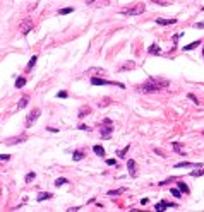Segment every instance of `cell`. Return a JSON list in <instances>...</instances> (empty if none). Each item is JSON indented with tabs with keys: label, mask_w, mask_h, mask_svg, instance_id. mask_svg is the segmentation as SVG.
Listing matches in <instances>:
<instances>
[{
	"label": "cell",
	"mask_w": 204,
	"mask_h": 212,
	"mask_svg": "<svg viewBox=\"0 0 204 212\" xmlns=\"http://www.w3.org/2000/svg\"><path fill=\"white\" fill-rule=\"evenodd\" d=\"M167 86H170L168 84V80L167 79H156V77H149L148 79V82H144L137 91L139 92H144V94H148V92H156V91H160V89H163V87H167Z\"/></svg>",
	"instance_id": "cell-1"
},
{
	"label": "cell",
	"mask_w": 204,
	"mask_h": 212,
	"mask_svg": "<svg viewBox=\"0 0 204 212\" xmlns=\"http://www.w3.org/2000/svg\"><path fill=\"white\" fill-rule=\"evenodd\" d=\"M144 10H146V5H144V3H136V5H132V7L122 9L120 14H124V15H141Z\"/></svg>",
	"instance_id": "cell-2"
},
{
	"label": "cell",
	"mask_w": 204,
	"mask_h": 212,
	"mask_svg": "<svg viewBox=\"0 0 204 212\" xmlns=\"http://www.w3.org/2000/svg\"><path fill=\"white\" fill-rule=\"evenodd\" d=\"M39 115H41V110L39 108H36V110H33L27 116H26V122H24V127L26 128H31L34 123H36V120L39 118Z\"/></svg>",
	"instance_id": "cell-3"
},
{
	"label": "cell",
	"mask_w": 204,
	"mask_h": 212,
	"mask_svg": "<svg viewBox=\"0 0 204 212\" xmlns=\"http://www.w3.org/2000/svg\"><path fill=\"white\" fill-rule=\"evenodd\" d=\"M113 134V127H112V120L110 118H105V127H101V139L108 140Z\"/></svg>",
	"instance_id": "cell-4"
},
{
	"label": "cell",
	"mask_w": 204,
	"mask_h": 212,
	"mask_svg": "<svg viewBox=\"0 0 204 212\" xmlns=\"http://www.w3.org/2000/svg\"><path fill=\"white\" fill-rule=\"evenodd\" d=\"M33 26H34V24H33V21H31V19H26V21L19 26V31H21L22 34H27L29 31H33Z\"/></svg>",
	"instance_id": "cell-5"
},
{
	"label": "cell",
	"mask_w": 204,
	"mask_h": 212,
	"mask_svg": "<svg viewBox=\"0 0 204 212\" xmlns=\"http://www.w3.org/2000/svg\"><path fill=\"white\" fill-rule=\"evenodd\" d=\"M7 146H15V144H22L26 142V135H17V137H10V139H5L3 140Z\"/></svg>",
	"instance_id": "cell-6"
},
{
	"label": "cell",
	"mask_w": 204,
	"mask_h": 212,
	"mask_svg": "<svg viewBox=\"0 0 204 212\" xmlns=\"http://www.w3.org/2000/svg\"><path fill=\"white\" fill-rule=\"evenodd\" d=\"M167 207H177V204H170L168 200H161L160 204H156V205H155V211H158V212L167 211Z\"/></svg>",
	"instance_id": "cell-7"
},
{
	"label": "cell",
	"mask_w": 204,
	"mask_h": 212,
	"mask_svg": "<svg viewBox=\"0 0 204 212\" xmlns=\"http://www.w3.org/2000/svg\"><path fill=\"white\" fill-rule=\"evenodd\" d=\"M127 169H129V175H130L132 178L137 176V169H136V161H134V159H129V161H127Z\"/></svg>",
	"instance_id": "cell-8"
},
{
	"label": "cell",
	"mask_w": 204,
	"mask_h": 212,
	"mask_svg": "<svg viewBox=\"0 0 204 212\" xmlns=\"http://www.w3.org/2000/svg\"><path fill=\"white\" fill-rule=\"evenodd\" d=\"M177 22V19L173 17V19H156V24H160V26H170V24H175Z\"/></svg>",
	"instance_id": "cell-9"
},
{
	"label": "cell",
	"mask_w": 204,
	"mask_h": 212,
	"mask_svg": "<svg viewBox=\"0 0 204 212\" xmlns=\"http://www.w3.org/2000/svg\"><path fill=\"white\" fill-rule=\"evenodd\" d=\"M175 168H203V164H194V163H179Z\"/></svg>",
	"instance_id": "cell-10"
},
{
	"label": "cell",
	"mask_w": 204,
	"mask_h": 212,
	"mask_svg": "<svg viewBox=\"0 0 204 212\" xmlns=\"http://www.w3.org/2000/svg\"><path fill=\"white\" fill-rule=\"evenodd\" d=\"M53 197V193H50V192H43V193H39L38 197H36V200L38 202H43V200H50Z\"/></svg>",
	"instance_id": "cell-11"
},
{
	"label": "cell",
	"mask_w": 204,
	"mask_h": 212,
	"mask_svg": "<svg viewBox=\"0 0 204 212\" xmlns=\"http://www.w3.org/2000/svg\"><path fill=\"white\" fill-rule=\"evenodd\" d=\"M103 72H105L103 68H94V67L93 68H88V74H91L93 77H100V75H103Z\"/></svg>",
	"instance_id": "cell-12"
},
{
	"label": "cell",
	"mask_w": 204,
	"mask_h": 212,
	"mask_svg": "<svg viewBox=\"0 0 204 212\" xmlns=\"http://www.w3.org/2000/svg\"><path fill=\"white\" fill-rule=\"evenodd\" d=\"M201 43H203L201 39H197V41H192L191 45H185V46H184V51H189V50H194V48H197V46H199Z\"/></svg>",
	"instance_id": "cell-13"
},
{
	"label": "cell",
	"mask_w": 204,
	"mask_h": 212,
	"mask_svg": "<svg viewBox=\"0 0 204 212\" xmlns=\"http://www.w3.org/2000/svg\"><path fill=\"white\" fill-rule=\"evenodd\" d=\"M172 147H173V151H175L177 154H182V156H184V146H182L180 142H173Z\"/></svg>",
	"instance_id": "cell-14"
},
{
	"label": "cell",
	"mask_w": 204,
	"mask_h": 212,
	"mask_svg": "<svg viewBox=\"0 0 204 212\" xmlns=\"http://www.w3.org/2000/svg\"><path fill=\"white\" fill-rule=\"evenodd\" d=\"M125 192H127V188H125V187H122V188H117V190H110V192H108V195H110V197H117V195L125 193Z\"/></svg>",
	"instance_id": "cell-15"
},
{
	"label": "cell",
	"mask_w": 204,
	"mask_h": 212,
	"mask_svg": "<svg viewBox=\"0 0 204 212\" xmlns=\"http://www.w3.org/2000/svg\"><path fill=\"white\" fill-rule=\"evenodd\" d=\"M27 103H29V96H22V98H21V101H19V104H17V108H19V110H22V108H26V106H27Z\"/></svg>",
	"instance_id": "cell-16"
},
{
	"label": "cell",
	"mask_w": 204,
	"mask_h": 212,
	"mask_svg": "<svg viewBox=\"0 0 204 212\" xmlns=\"http://www.w3.org/2000/svg\"><path fill=\"white\" fill-rule=\"evenodd\" d=\"M148 51H149V53H151V55H160V53H161V48H160V46H158V45H151V46H149V50H148Z\"/></svg>",
	"instance_id": "cell-17"
},
{
	"label": "cell",
	"mask_w": 204,
	"mask_h": 212,
	"mask_svg": "<svg viewBox=\"0 0 204 212\" xmlns=\"http://www.w3.org/2000/svg\"><path fill=\"white\" fill-rule=\"evenodd\" d=\"M89 113H91V108H89V106H84V108L79 110V118H84V116H88Z\"/></svg>",
	"instance_id": "cell-18"
},
{
	"label": "cell",
	"mask_w": 204,
	"mask_h": 212,
	"mask_svg": "<svg viewBox=\"0 0 204 212\" xmlns=\"http://www.w3.org/2000/svg\"><path fill=\"white\" fill-rule=\"evenodd\" d=\"M93 152H94L96 156H100V158L105 156V149H103L101 146H94V147H93Z\"/></svg>",
	"instance_id": "cell-19"
},
{
	"label": "cell",
	"mask_w": 204,
	"mask_h": 212,
	"mask_svg": "<svg viewBox=\"0 0 204 212\" xmlns=\"http://www.w3.org/2000/svg\"><path fill=\"white\" fill-rule=\"evenodd\" d=\"M24 86H26V79H24V77H17V79H15V87L21 89V87H24Z\"/></svg>",
	"instance_id": "cell-20"
},
{
	"label": "cell",
	"mask_w": 204,
	"mask_h": 212,
	"mask_svg": "<svg viewBox=\"0 0 204 212\" xmlns=\"http://www.w3.org/2000/svg\"><path fill=\"white\" fill-rule=\"evenodd\" d=\"M72 158H74V161H82V159H84V152H82V151H76V152L72 154Z\"/></svg>",
	"instance_id": "cell-21"
},
{
	"label": "cell",
	"mask_w": 204,
	"mask_h": 212,
	"mask_svg": "<svg viewBox=\"0 0 204 212\" xmlns=\"http://www.w3.org/2000/svg\"><path fill=\"white\" fill-rule=\"evenodd\" d=\"M34 178H36V173H34V171H29V173L26 175V178H24V181H26V183H31V181H33Z\"/></svg>",
	"instance_id": "cell-22"
},
{
	"label": "cell",
	"mask_w": 204,
	"mask_h": 212,
	"mask_svg": "<svg viewBox=\"0 0 204 212\" xmlns=\"http://www.w3.org/2000/svg\"><path fill=\"white\" fill-rule=\"evenodd\" d=\"M179 188H180V192H184L185 195H189V192H191V190H189V187H187L184 181H179Z\"/></svg>",
	"instance_id": "cell-23"
},
{
	"label": "cell",
	"mask_w": 204,
	"mask_h": 212,
	"mask_svg": "<svg viewBox=\"0 0 204 212\" xmlns=\"http://www.w3.org/2000/svg\"><path fill=\"white\" fill-rule=\"evenodd\" d=\"M67 183H69L67 178H57L55 180V187H62V185H67Z\"/></svg>",
	"instance_id": "cell-24"
},
{
	"label": "cell",
	"mask_w": 204,
	"mask_h": 212,
	"mask_svg": "<svg viewBox=\"0 0 204 212\" xmlns=\"http://www.w3.org/2000/svg\"><path fill=\"white\" fill-rule=\"evenodd\" d=\"M170 193H172L175 199H180V197H182V192H180V188H172V190H170Z\"/></svg>",
	"instance_id": "cell-25"
},
{
	"label": "cell",
	"mask_w": 204,
	"mask_h": 212,
	"mask_svg": "<svg viewBox=\"0 0 204 212\" xmlns=\"http://www.w3.org/2000/svg\"><path fill=\"white\" fill-rule=\"evenodd\" d=\"M153 3H158V5H163V7H167V5H170L172 3V0H151Z\"/></svg>",
	"instance_id": "cell-26"
},
{
	"label": "cell",
	"mask_w": 204,
	"mask_h": 212,
	"mask_svg": "<svg viewBox=\"0 0 204 212\" xmlns=\"http://www.w3.org/2000/svg\"><path fill=\"white\" fill-rule=\"evenodd\" d=\"M36 62H38V56L34 55V56H33V58L29 60V63H27V70H31V68H33V67L36 65Z\"/></svg>",
	"instance_id": "cell-27"
},
{
	"label": "cell",
	"mask_w": 204,
	"mask_h": 212,
	"mask_svg": "<svg viewBox=\"0 0 204 212\" xmlns=\"http://www.w3.org/2000/svg\"><path fill=\"white\" fill-rule=\"evenodd\" d=\"M72 10H74L72 7H65V9H60V12H58V14H60V15H67V14H70Z\"/></svg>",
	"instance_id": "cell-28"
},
{
	"label": "cell",
	"mask_w": 204,
	"mask_h": 212,
	"mask_svg": "<svg viewBox=\"0 0 204 212\" xmlns=\"http://www.w3.org/2000/svg\"><path fill=\"white\" fill-rule=\"evenodd\" d=\"M129 147H130V146H125L122 151H118V152H117V154H118V158H125V154L129 152Z\"/></svg>",
	"instance_id": "cell-29"
},
{
	"label": "cell",
	"mask_w": 204,
	"mask_h": 212,
	"mask_svg": "<svg viewBox=\"0 0 204 212\" xmlns=\"http://www.w3.org/2000/svg\"><path fill=\"white\" fill-rule=\"evenodd\" d=\"M204 175V169H194L191 171V176H203Z\"/></svg>",
	"instance_id": "cell-30"
},
{
	"label": "cell",
	"mask_w": 204,
	"mask_h": 212,
	"mask_svg": "<svg viewBox=\"0 0 204 212\" xmlns=\"http://www.w3.org/2000/svg\"><path fill=\"white\" fill-rule=\"evenodd\" d=\"M175 180H177V178H175V176H172V178H167V180H165V181H160V187H165V185H168V183H170V181H175Z\"/></svg>",
	"instance_id": "cell-31"
},
{
	"label": "cell",
	"mask_w": 204,
	"mask_h": 212,
	"mask_svg": "<svg viewBox=\"0 0 204 212\" xmlns=\"http://www.w3.org/2000/svg\"><path fill=\"white\" fill-rule=\"evenodd\" d=\"M125 68H134V62H125L122 65V70H125Z\"/></svg>",
	"instance_id": "cell-32"
},
{
	"label": "cell",
	"mask_w": 204,
	"mask_h": 212,
	"mask_svg": "<svg viewBox=\"0 0 204 212\" xmlns=\"http://www.w3.org/2000/svg\"><path fill=\"white\" fill-rule=\"evenodd\" d=\"M106 164H108V166H115V168L118 166V163H117V159H106Z\"/></svg>",
	"instance_id": "cell-33"
},
{
	"label": "cell",
	"mask_w": 204,
	"mask_h": 212,
	"mask_svg": "<svg viewBox=\"0 0 204 212\" xmlns=\"http://www.w3.org/2000/svg\"><path fill=\"white\" fill-rule=\"evenodd\" d=\"M77 128H79V130H88V132H91V127H88V125H84V123H82V125H79Z\"/></svg>",
	"instance_id": "cell-34"
},
{
	"label": "cell",
	"mask_w": 204,
	"mask_h": 212,
	"mask_svg": "<svg viewBox=\"0 0 204 212\" xmlns=\"http://www.w3.org/2000/svg\"><path fill=\"white\" fill-rule=\"evenodd\" d=\"M0 159H2V161H9L10 156H9V154H0Z\"/></svg>",
	"instance_id": "cell-35"
},
{
	"label": "cell",
	"mask_w": 204,
	"mask_h": 212,
	"mask_svg": "<svg viewBox=\"0 0 204 212\" xmlns=\"http://www.w3.org/2000/svg\"><path fill=\"white\" fill-rule=\"evenodd\" d=\"M46 130L52 132V134H57V132H58V128H53V127H46Z\"/></svg>",
	"instance_id": "cell-36"
},
{
	"label": "cell",
	"mask_w": 204,
	"mask_h": 212,
	"mask_svg": "<svg viewBox=\"0 0 204 212\" xmlns=\"http://www.w3.org/2000/svg\"><path fill=\"white\" fill-rule=\"evenodd\" d=\"M57 96H58V98H67V92H65V91H60Z\"/></svg>",
	"instance_id": "cell-37"
},
{
	"label": "cell",
	"mask_w": 204,
	"mask_h": 212,
	"mask_svg": "<svg viewBox=\"0 0 204 212\" xmlns=\"http://www.w3.org/2000/svg\"><path fill=\"white\" fill-rule=\"evenodd\" d=\"M81 211V207H72V209H67V212H77Z\"/></svg>",
	"instance_id": "cell-38"
},
{
	"label": "cell",
	"mask_w": 204,
	"mask_h": 212,
	"mask_svg": "<svg viewBox=\"0 0 204 212\" xmlns=\"http://www.w3.org/2000/svg\"><path fill=\"white\" fill-rule=\"evenodd\" d=\"M194 27H197V29H203V27H204V22H199V24H196Z\"/></svg>",
	"instance_id": "cell-39"
},
{
	"label": "cell",
	"mask_w": 204,
	"mask_h": 212,
	"mask_svg": "<svg viewBox=\"0 0 204 212\" xmlns=\"http://www.w3.org/2000/svg\"><path fill=\"white\" fill-rule=\"evenodd\" d=\"M189 99H192L194 103H197V99H196V96H194V94H189Z\"/></svg>",
	"instance_id": "cell-40"
},
{
	"label": "cell",
	"mask_w": 204,
	"mask_h": 212,
	"mask_svg": "<svg viewBox=\"0 0 204 212\" xmlns=\"http://www.w3.org/2000/svg\"><path fill=\"white\" fill-rule=\"evenodd\" d=\"M203 55H204V50H203Z\"/></svg>",
	"instance_id": "cell-41"
},
{
	"label": "cell",
	"mask_w": 204,
	"mask_h": 212,
	"mask_svg": "<svg viewBox=\"0 0 204 212\" xmlns=\"http://www.w3.org/2000/svg\"><path fill=\"white\" fill-rule=\"evenodd\" d=\"M203 10H204V7H203Z\"/></svg>",
	"instance_id": "cell-42"
},
{
	"label": "cell",
	"mask_w": 204,
	"mask_h": 212,
	"mask_svg": "<svg viewBox=\"0 0 204 212\" xmlns=\"http://www.w3.org/2000/svg\"><path fill=\"white\" fill-rule=\"evenodd\" d=\"M203 134H204V130H203Z\"/></svg>",
	"instance_id": "cell-43"
}]
</instances>
